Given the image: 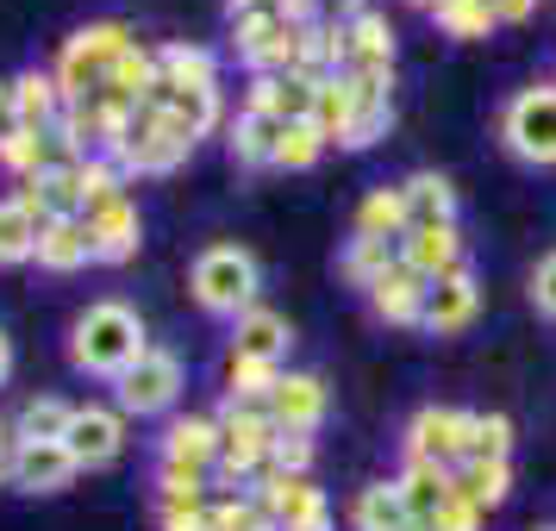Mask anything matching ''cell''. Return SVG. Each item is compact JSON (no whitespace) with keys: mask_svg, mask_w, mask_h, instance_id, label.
<instances>
[{"mask_svg":"<svg viewBox=\"0 0 556 531\" xmlns=\"http://www.w3.org/2000/svg\"><path fill=\"white\" fill-rule=\"evenodd\" d=\"M188 156H194V144L163 126V113H156V106H138V113L126 119V131H119L113 163H119L126 176H169V169H181Z\"/></svg>","mask_w":556,"mask_h":531,"instance_id":"8992f818","label":"cell"},{"mask_svg":"<svg viewBox=\"0 0 556 531\" xmlns=\"http://www.w3.org/2000/svg\"><path fill=\"white\" fill-rule=\"evenodd\" d=\"M401 263L413 269V276H451V269H463V231L456 226H426V231H406L401 238Z\"/></svg>","mask_w":556,"mask_h":531,"instance_id":"44dd1931","label":"cell"},{"mask_svg":"<svg viewBox=\"0 0 556 531\" xmlns=\"http://www.w3.org/2000/svg\"><path fill=\"white\" fill-rule=\"evenodd\" d=\"M351 106H356V81L351 76H326V81H319L313 126L326 131V144H338V138H344V126H351Z\"/></svg>","mask_w":556,"mask_h":531,"instance_id":"836d02e7","label":"cell"},{"mask_svg":"<svg viewBox=\"0 0 556 531\" xmlns=\"http://www.w3.org/2000/svg\"><path fill=\"white\" fill-rule=\"evenodd\" d=\"M144 351H151L144 319H138L126 301H94V306L76 319V326H70V363H76L81 376L119 381Z\"/></svg>","mask_w":556,"mask_h":531,"instance_id":"6da1fadb","label":"cell"},{"mask_svg":"<svg viewBox=\"0 0 556 531\" xmlns=\"http://www.w3.org/2000/svg\"><path fill=\"white\" fill-rule=\"evenodd\" d=\"M394 263H401V238H351V251L338 256L344 281H351V288H363V294H369V288H376Z\"/></svg>","mask_w":556,"mask_h":531,"instance_id":"83f0119b","label":"cell"},{"mask_svg":"<svg viewBox=\"0 0 556 531\" xmlns=\"http://www.w3.org/2000/svg\"><path fill=\"white\" fill-rule=\"evenodd\" d=\"M469 419L476 413H463V406H419L413 419H406V463H431V469H463V456H469Z\"/></svg>","mask_w":556,"mask_h":531,"instance_id":"52a82bcc","label":"cell"},{"mask_svg":"<svg viewBox=\"0 0 556 531\" xmlns=\"http://www.w3.org/2000/svg\"><path fill=\"white\" fill-rule=\"evenodd\" d=\"M163 463H176V469H206V476H213V463H219V419H206V413L169 419V431H163Z\"/></svg>","mask_w":556,"mask_h":531,"instance_id":"e0dca14e","label":"cell"},{"mask_svg":"<svg viewBox=\"0 0 556 531\" xmlns=\"http://www.w3.org/2000/svg\"><path fill=\"white\" fill-rule=\"evenodd\" d=\"M276 7L294 20V26H313V20H319V0H276Z\"/></svg>","mask_w":556,"mask_h":531,"instance_id":"f6af8a7d","label":"cell"},{"mask_svg":"<svg viewBox=\"0 0 556 531\" xmlns=\"http://www.w3.org/2000/svg\"><path fill=\"white\" fill-rule=\"evenodd\" d=\"M63 451L76 456V469H106L126 451V413L119 406H76V419L63 431Z\"/></svg>","mask_w":556,"mask_h":531,"instance_id":"9c48e42d","label":"cell"},{"mask_svg":"<svg viewBox=\"0 0 556 531\" xmlns=\"http://www.w3.org/2000/svg\"><path fill=\"white\" fill-rule=\"evenodd\" d=\"M344 26H351V69L344 76H394V26H388V13L363 7Z\"/></svg>","mask_w":556,"mask_h":531,"instance_id":"d6986e66","label":"cell"},{"mask_svg":"<svg viewBox=\"0 0 556 531\" xmlns=\"http://www.w3.org/2000/svg\"><path fill=\"white\" fill-rule=\"evenodd\" d=\"M501 138L519 163H538V169H556V81H538V88H519L501 113Z\"/></svg>","mask_w":556,"mask_h":531,"instance_id":"277c9868","label":"cell"},{"mask_svg":"<svg viewBox=\"0 0 556 531\" xmlns=\"http://www.w3.org/2000/svg\"><path fill=\"white\" fill-rule=\"evenodd\" d=\"M426 288H431L426 276H413L406 263H394V269L369 288V306H376L381 326H419V319H426Z\"/></svg>","mask_w":556,"mask_h":531,"instance_id":"ac0fdd59","label":"cell"},{"mask_svg":"<svg viewBox=\"0 0 556 531\" xmlns=\"http://www.w3.org/2000/svg\"><path fill=\"white\" fill-rule=\"evenodd\" d=\"M226 401L231 406H269V394H276V381H281V369L276 363H251V356H231L226 363Z\"/></svg>","mask_w":556,"mask_h":531,"instance_id":"1f68e13d","label":"cell"},{"mask_svg":"<svg viewBox=\"0 0 556 531\" xmlns=\"http://www.w3.org/2000/svg\"><path fill=\"white\" fill-rule=\"evenodd\" d=\"M288 344H294V331L281 319L276 306H251V313H238L231 319V356H251V363H288Z\"/></svg>","mask_w":556,"mask_h":531,"instance_id":"9a60e30c","label":"cell"},{"mask_svg":"<svg viewBox=\"0 0 556 531\" xmlns=\"http://www.w3.org/2000/svg\"><path fill=\"white\" fill-rule=\"evenodd\" d=\"M356 238H406V201L401 188H369L356 206Z\"/></svg>","mask_w":556,"mask_h":531,"instance_id":"4dcf8cb0","label":"cell"},{"mask_svg":"<svg viewBox=\"0 0 556 531\" xmlns=\"http://www.w3.org/2000/svg\"><path fill=\"white\" fill-rule=\"evenodd\" d=\"M313 101H319V76H256L251 94H244V106L269 113V119H281V126L313 119Z\"/></svg>","mask_w":556,"mask_h":531,"instance_id":"2e32d148","label":"cell"},{"mask_svg":"<svg viewBox=\"0 0 556 531\" xmlns=\"http://www.w3.org/2000/svg\"><path fill=\"white\" fill-rule=\"evenodd\" d=\"M76 476L81 469L63 444H13V456H7V481L20 494H63Z\"/></svg>","mask_w":556,"mask_h":531,"instance_id":"4fadbf2b","label":"cell"},{"mask_svg":"<svg viewBox=\"0 0 556 531\" xmlns=\"http://www.w3.org/2000/svg\"><path fill=\"white\" fill-rule=\"evenodd\" d=\"M81 226H88L94 263H131V256H138L144 219H138V201H131V194H119V201H106V206H88Z\"/></svg>","mask_w":556,"mask_h":531,"instance_id":"8fae6325","label":"cell"},{"mask_svg":"<svg viewBox=\"0 0 556 531\" xmlns=\"http://www.w3.org/2000/svg\"><path fill=\"white\" fill-rule=\"evenodd\" d=\"M476 306H481L476 269L463 263V269H451V276H438L426 288V319H419V326H426L431 338H451V331H463L469 319H476Z\"/></svg>","mask_w":556,"mask_h":531,"instance_id":"5bb4252c","label":"cell"},{"mask_svg":"<svg viewBox=\"0 0 556 531\" xmlns=\"http://www.w3.org/2000/svg\"><path fill=\"white\" fill-rule=\"evenodd\" d=\"M20 131V106H13V81H0V144Z\"/></svg>","mask_w":556,"mask_h":531,"instance_id":"b9f144b4","label":"cell"},{"mask_svg":"<svg viewBox=\"0 0 556 531\" xmlns=\"http://www.w3.org/2000/svg\"><path fill=\"white\" fill-rule=\"evenodd\" d=\"M156 81L163 88H219V56L206 45H163L156 51Z\"/></svg>","mask_w":556,"mask_h":531,"instance_id":"4316f807","label":"cell"},{"mask_svg":"<svg viewBox=\"0 0 556 531\" xmlns=\"http://www.w3.org/2000/svg\"><path fill=\"white\" fill-rule=\"evenodd\" d=\"M113 388H119V413H126V419L169 413V406H176V394H181V356L176 351H156V344H151V351L138 356V363H131Z\"/></svg>","mask_w":556,"mask_h":531,"instance_id":"ba28073f","label":"cell"},{"mask_svg":"<svg viewBox=\"0 0 556 531\" xmlns=\"http://www.w3.org/2000/svg\"><path fill=\"white\" fill-rule=\"evenodd\" d=\"M488 7H494V20H501V26H519V20H531V7H538V0H488Z\"/></svg>","mask_w":556,"mask_h":531,"instance_id":"7bdbcfd3","label":"cell"},{"mask_svg":"<svg viewBox=\"0 0 556 531\" xmlns=\"http://www.w3.org/2000/svg\"><path fill=\"white\" fill-rule=\"evenodd\" d=\"M13 376V338H7V331H0V381Z\"/></svg>","mask_w":556,"mask_h":531,"instance_id":"bcb514c9","label":"cell"},{"mask_svg":"<svg viewBox=\"0 0 556 531\" xmlns=\"http://www.w3.org/2000/svg\"><path fill=\"white\" fill-rule=\"evenodd\" d=\"M194 306L201 313H219V319H238V313H251L256 306V288H263V269H256V256L244 244H213V251L194 256Z\"/></svg>","mask_w":556,"mask_h":531,"instance_id":"3957f363","label":"cell"},{"mask_svg":"<svg viewBox=\"0 0 556 531\" xmlns=\"http://www.w3.org/2000/svg\"><path fill=\"white\" fill-rule=\"evenodd\" d=\"M394 481H401V501H406V513H413L419 526H431V519L451 506V494H456V476L451 469H431V463H406Z\"/></svg>","mask_w":556,"mask_h":531,"instance_id":"d4e9b609","label":"cell"},{"mask_svg":"<svg viewBox=\"0 0 556 531\" xmlns=\"http://www.w3.org/2000/svg\"><path fill=\"white\" fill-rule=\"evenodd\" d=\"M0 488H13V481H7V456H0Z\"/></svg>","mask_w":556,"mask_h":531,"instance_id":"c3c4849f","label":"cell"},{"mask_svg":"<svg viewBox=\"0 0 556 531\" xmlns=\"http://www.w3.org/2000/svg\"><path fill=\"white\" fill-rule=\"evenodd\" d=\"M163 531H213V526H206V506H201V513H163Z\"/></svg>","mask_w":556,"mask_h":531,"instance_id":"ee69618b","label":"cell"},{"mask_svg":"<svg viewBox=\"0 0 556 531\" xmlns=\"http://www.w3.org/2000/svg\"><path fill=\"white\" fill-rule=\"evenodd\" d=\"M206 526H213V531H276V519L263 513L256 494H231V501L206 506Z\"/></svg>","mask_w":556,"mask_h":531,"instance_id":"74e56055","label":"cell"},{"mask_svg":"<svg viewBox=\"0 0 556 531\" xmlns=\"http://www.w3.org/2000/svg\"><path fill=\"white\" fill-rule=\"evenodd\" d=\"M494 456H513V419L506 413H476L469 419V456L463 463H494Z\"/></svg>","mask_w":556,"mask_h":531,"instance_id":"8d00e7d4","label":"cell"},{"mask_svg":"<svg viewBox=\"0 0 556 531\" xmlns=\"http://www.w3.org/2000/svg\"><path fill=\"white\" fill-rule=\"evenodd\" d=\"M481 526H488V513H481V506H469L463 494H451V506L431 519V531H481Z\"/></svg>","mask_w":556,"mask_h":531,"instance_id":"60d3db41","label":"cell"},{"mask_svg":"<svg viewBox=\"0 0 556 531\" xmlns=\"http://www.w3.org/2000/svg\"><path fill=\"white\" fill-rule=\"evenodd\" d=\"M0 456H13V426L0 419Z\"/></svg>","mask_w":556,"mask_h":531,"instance_id":"7dc6e473","label":"cell"},{"mask_svg":"<svg viewBox=\"0 0 556 531\" xmlns=\"http://www.w3.org/2000/svg\"><path fill=\"white\" fill-rule=\"evenodd\" d=\"M351 526L356 531H431V526H419V519L406 513L401 481H369V488L351 501Z\"/></svg>","mask_w":556,"mask_h":531,"instance_id":"cb8c5ba5","label":"cell"},{"mask_svg":"<svg viewBox=\"0 0 556 531\" xmlns=\"http://www.w3.org/2000/svg\"><path fill=\"white\" fill-rule=\"evenodd\" d=\"M413 7H426V13H438V0H413Z\"/></svg>","mask_w":556,"mask_h":531,"instance_id":"681fc988","label":"cell"},{"mask_svg":"<svg viewBox=\"0 0 556 531\" xmlns=\"http://www.w3.org/2000/svg\"><path fill=\"white\" fill-rule=\"evenodd\" d=\"M276 138H281V119L244 106V113L231 119V138H226L231 163H238V169H276Z\"/></svg>","mask_w":556,"mask_h":531,"instance_id":"484cf974","label":"cell"},{"mask_svg":"<svg viewBox=\"0 0 556 531\" xmlns=\"http://www.w3.org/2000/svg\"><path fill=\"white\" fill-rule=\"evenodd\" d=\"M256 501H263V513L276 519V531H326L331 526V506H326V494L313 488V476L256 481Z\"/></svg>","mask_w":556,"mask_h":531,"instance_id":"30bf717a","label":"cell"},{"mask_svg":"<svg viewBox=\"0 0 556 531\" xmlns=\"http://www.w3.org/2000/svg\"><path fill=\"white\" fill-rule=\"evenodd\" d=\"M456 494L481 513H494V506L513 494V456H494V463H463L456 469Z\"/></svg>","mask_w":556,"mask_h":531,"instance_id":"f546056e","label":"cell"},{"mask_svg":"<svg viewBox=\"0 0 556 531\" xmlns=\"http://www.w3.org/2000/svg\"><path fill=\"white\" fill-rule=\"evenodd\" d=\"M38 269H51V276H76L94 263V244H88V226L81 219H51V226H38V256H31Z\"/></svg>","mask_w":556,"mask_h":531,"instance_id":"7402d4cb","label":"cell"},{"mask_svg":"<svg viewBox=\"0 0 556 531\" xmlns=\"http://www.w3.org/2000/svg\"><path fill=\"white\" fill-rule=\"evenodd\" d=\"M544 531H556V526H544Z\"/></svg>","mask_w":556,"mask_h":531,"instance_id":"f907efd6","label":"cell"},{"mask_svg":"<svg viewBox=\"0 0 556 531\" xmlns=\"http://www.w3.org/2000/svg\"><path fill=\"white\" fill-rule=\"evenodd\" d=\"M431 20H438L444 38H463V45H476V38H488V31L501 26L488 0H438V13H431Z\"/></svg>","mask_w":556,"mask_h":531,"instance_id":"d6a6232c","label":"cell"},{"mask_svg":"<svg viewBox=\"0 0 556 531\" xmlns=\"http://www.w3.org/2000/svg\"><path fill=\"white\" fill-rule=\"evenodd\" d=\"M76 419V406L56 401V394H38V401L20 406V419H13V444H63V431Z\"/></svg>","mask_w":556,"mask_h":531,"instance_id":"f1b7e54d","label":"cell"},{"mask_svg":"<svg viewBox=\"0 0 556 531\" xmlns=\"http://www.w3.org/2000/svg\"><path fill=\"white\" fill-rule=\"evenodd\" d=\"M13 106H20V126L26 131H56L63 126V88H56V69H26L13 76Z\"/></svg>","mask_w":556,"mask_h":531,"instance_id":"603a6c76","label":"cell"},{"mask_svg":"<svg viewBox=\"0 0 556 531\" xmlns=\"http://www.w3.org/2000/svg\"><path fill=\"white\" fill-rule=\"evenodd\" d=\"M131 45H138V38H131L126 20H88V26H76L63 38V56H56V88H63V101H94Z\"/></svg>","mask_w":556,"mask_h":531,"instance_id":"7a4b0ae2","label":"cell"},{"mask_svg":"<svg viewBox=\"0 0 556 531\" xmlns=\"http://www.w3.org/2000/svg\"><path fill=\"white\" fill-rule=\"evenodd\" d=\"M401 201H406V231L456 226V188H451V176H438V169L406 176L401 181Z\"/></svg>","mask_w":556,"mask_h":531,"instance_id":"ffe728a7","label":"cell"},{"mask_svg":"<svg viewBox=\"0 0 556 531\" xmlns=\"http://www.w3.org/2000/svg\"><path fill=\"white\" fill-rule=\"evenodd\" d=\"M38 256V219H26L13 201H0V263H31Z\"/></svg>","mask_w":556,"mask_h":531,"instance_id":"f35d334b","label":"cell"},{"mask_svg":"<svg viewBox=\"0 0 556 531\" xmlns=\"http://www.w3.org/2000/svg\"><path fill=\"white\" fill-rule=\"evenodd\" d=\"M326 381L306 376V369H288V376L276 381V394H269V419H276V431H301V438H313V431L326 426Z\"/></svg>","mask_w":556,"mask_h":531,"instance_id":"7c38bea8","label":"cell"},{"mask_svg":"<svg viewBox=\"0 0 556 531\" xmlns=\"http://www.w3.org/2000/svg\"><path fill=\"white\" fill-rule=\"evenodd\" d=\"M156 501H163V513H201L206 506V469H176V463H163V469H156Z\"/></svg>","mask_w":556,"mask_h":531,"instance_id":"e575fe53","label":"cell"},{"mask_svg":"<svg viewBox=\"0 0 556 531\" xmlns=\"http://www.w3.org/2000/svg\"><path fill=\"white\" fill-rule=\"evenodd\" d=\"M531 306H538L544 319H556V251L538 256V269H531Z\"/></svg>","mask_w":556,"mask_h":531,"instance_id":"ab89813d","label":"cell"},{"mask_svg":"<svg viewBox=\"0 0 556 531\" xmlns=\"http://www.w3.org/2000/svg\"><path fill=\"white\" fill-rule=\"evenodd\" d=\"M326 156V131L313 126V119H301V126H281L276 138V169H313Z\"/></svg>","mask_w":556,"mask_h":531,"instance_id":"d590c367","label":"cell"},{"mask_svg":"<svg viewBox=\"0 0 556 531\" xmlns=\"http://www.w3.org/2000/svg\"><path fill=\"white\" fill-rule=\"evenodd\" d=\"M276 451V419H269V406H231L219 413V476L226 481H256L263 476V463Z\"/></svg>","mask_w":556,"mask_h":531,"instance_id":"5b68a950","label":"cell"}]
</instances>
